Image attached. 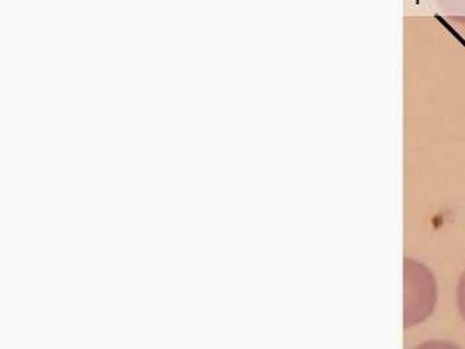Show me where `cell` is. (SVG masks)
Wrapping results in <instances>:
<instances>
[{"label": "cell", "instance_id": "7a4b0ae2", "mask_svg": "<svg viewBox=\"0 0 465 349\" xmlns=\"http://www.w3.org/2000/svg\"><path fill=\"white\" fill-rule=\"evenodd\" d=\"M457 307L465 322V271L457 284Z\"/></svg>", "mask_w": 465, "mask_h": 349}, {"label": "cell", "instance_id": "6da1fadb", "mask_svg": "<svg viewBox=\"0 0 465 349\" xmlns=\"http://www.w3.org/2000/svg\"><path fill=\"white\" fill-rule=\"evenodd\" d=\"M438 300L435 276L428 266L404 259V327L416 326L432 316Z\"/></svg>", "mask_w": 465, "mask_h": 349}]
</instances>
